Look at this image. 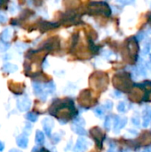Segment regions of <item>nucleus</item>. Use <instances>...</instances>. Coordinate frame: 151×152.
<instances>
[{"label": "nucleus", "instance_id": "obj_14", "mask_svg": "<svg viewBox=\"0 0 151 152\" xmlns=\"http://www.w3.org/2000/svg\"><path fill=\"white\" fill-rule=\"evenodd\" d=\"M4 148H5V144L2 142H0V151H3Z\"/></svg>", "mask_w": 151, "mask_h": 152}, {"label": "nucleus", "instance_id": "obj_17", "mask_svg": "<svg viewBox=\"0 0 151 152\" xmlns=\"http://www.w3.org/2000/svg\"><path fill=\"white\" fill-rule=\"evenodd\" d=\"M142 152H151V151H150V149H144Z\"/></svg>", "mask_w": 151, "mask_h": 152}, {"label": "nucleus", "instance_id": "obj_2", "mask_svg": "<svg viewBox=\"0 0 151 152\" xmlns=\"http://www.w3.org/2000/svg\"><path fill=\"white\" fill-rule=\"evenodd\" d=\"M127 123V118H123V119H120L119 118H118V120L115 121V132L118 133L120 129L126 125Z\"/></svg>", "mask_w": 151, "mask_h": 152}, {"label": "nucleus", "instance_id": "obj_8", "mask_svg": "<svg viewBox=\"0 0 151 152\" xmlns=\"http://www.w3.org/2000/svg\"><path fill=\"white\" fill-rule=\"evenodd\" d=\"M118 110L120 112H124L125 111V103L124 102H120L118 106Z\"/></svg>", "mask_w": 151, "mask_h": 152}, {"label": "nucleus", "instance_id": "obj_5", "mask_svg": "<svg viewBox=\"0 0 151 152\" xmlns=\"http://www.w3.org/2000/svg\"><path fill=\"white\" fill-rule=\"evenodd\" d=\"M86 147H87V145H86V142H85V140H79V141H78V143L77 144L76 149L79 148V149H81L80 152H83V151H85V149H86Z\"/></svg>", "mask_w": 151, "mask_h": 152}, {"label": "nucleus", "instance_id": "obj_11", "mask_svg": "<svg viewBox=\"0 0 151 152\" xmlns=\"http://www.w3.org/2000/svg\"><path fill=\"white\" fill-rule=\"evenodd\" d=\"M132 122H133V124H134L137 126L140 125V118H137V116H134V118H132Z\"/></svg>", "mask_w": 151, "mask_h": 152}, {"label": "nucleus", "instance_id": "obj_19", "mask_svg": "<svg viewBox=\"0 0 151 152\" xmlns=\"http://www.w3.org/2000/svg\"><path fill=\"white\" fill-rule=\"evenodd\" d=\"M10 152H20V151H19V150H15V149H14V150H12V151H10Z\"/></svg>", "mask_w": 151, "mask_h": 152}, {"label": "nucleus", "instance_id": "obj_21", "mask_svg": "<svg viewBox=\"0 0 151 152\" xmlns=\"http://www.w3.org/2000/svg\"><path fill=\"white\" fill-rule=\"evenodd\" d=\"M150 151H151V149H150Z\"/></svg>", "mask_w": 151, "mask_h": 152}, {"label": "nucleus", "instance_id": "obj_13", "mask_svg": "<svg viewBox=\"0 0 151 152\" xmlns=\"http://www.w3.org/2000/svg\"><path fill=\"white\" fill-rule=\"evenodd\" d=\"M95 111H96V113H97L98 115H102V113H103V111H102V110H101L100 108L96 109V110H95Z\"/></svg>", "mask_w": 151, "mask_h": 152}, {"label": "nucleus", "instance_id": "obj_4", "mask_svg": "<svg viewBox=\"0 0 151 152\" xmlns=\"http://www.w3.org/2000/svg\"><path fill=\"white\" fill-rule=\"evenodd\" d=\"M151 49V39H148L145 44H144V47L141 51L142 55H147Z\"/></svg>", "mask_w": 151, "mask_h": 152}, {"label": "nucleus", "instance_id": "obj_3", "mask_svg": "<svg viewBox=\"0 0 151 152\" xmlns=\"http://www.w3.org/2000/svg\"><path fill=\"white\" fill-rule=\"evenodd\" d=\"M17 143H18V145L20 148H26L27 145H28V139H27V137L23 136V135L20 136L17 139Z\"/></svg>", "mask_w": 151, "mask_h": 152}, {"label": "nucleus", "instance_id": "obj_7", "mask_svg": "<svg viewBox=\"0 0 151 152\" xmlns=\"http://www.w3.org/2000/svg\"><path fill=\"white\" fill-rule=\"evenodd\" d=\"M149 118H148V113H147V116L146 115H144V116H143V127H148V125H149Z\"/></svg>", "mask_w": 151, "mask_h": 152}, {"label": "nucleus", "instance_id": "obj_9", "mask_svg": "<svg viewBox=\"0 0 151 152\" xmlns=\"http://www.w3.org/2000/svg\"><path fill=\"white\" fill-rule=\"evenodd\" d=\"M27 118H28L29 120L35 122V121L37 120V118H38V116H37V115H35L34 113H30V114H29V115L27 116Z\"/></svg>", "mask_w": 151, "mask_h": 152}, {"label": "nucleus", "instance_id": "obj_12", "mask_svg": "<svg viewBox=\"0 0 151 152\" xmlns=\"http://www.w3.org/2000/svg\"><path fill=\"white\" fill-rule=\"evenodd\" d=\"M105 126H106L107 129H109V127H110V118H109V116H108V118H106Z\"/></svg>", "mask_w": 151, "mask_h": 152}, {"label": "nucleus", "instance_id": "obj_6", "mask_svg": "<svg viewBox=\"0 0 151 152\" xmlns=\"http://www.w3.org/2000/svg\"><path fill=\"white\" fill-rule=\"evenodd\" d=\"M44 134H43V133L42 132H40V131H38V133H37V136H36V140H37V142H38V143H42V142H44Z\"/></svg>", "mask_w": 151, "mask_h": 152}, {"label": "nucleus", "instance_id": "obj_15", "mask_svg": "<svg viewBox=\"0 0 151 152\" xmlns=\"http://www.w3.org/2000/svg\"><path fill=\"white\" fill-rule=\"evenodd\" d=\"M146 66L149 68V71H151V62H148L147 64H146Z\"/></svg>", "mask_w": 151, "mask_h": 152}, {"label": "nucleus", "instance_id": "obj_18", "mask_svg": "<svg viewBox=\"0 0 151 152\" xmlns=\"http://www.w3.org/2000/svg\"><path fill=\"white\" fill-rule=\"evenodd\" d=\"M148 21H149L151 22V13H150V14H148Z\"/></svg>", "mask_w": 151, "mask_h": 152}, {"label": "nucleus", "instance_id": "obj_10", "mask_svg": "<svg viewBox=\"0 0 151 152\" xmlns=\"http://www.w3.org/2000/svg\"><path fill=\"white\" fill-rule=\"evenodd\" d=\"M143 38H144V33L142 31L139 32L137 34V41H141Z\"/></svg>", "mask_w": 151, "mask_h": 152}, {"label": "nucleus", "instance_id": "obj_16", "mask_svg": "<svg viewBox=\"0 0 151 152\" xmlns=\"http://www.w3.org/2000/svg\"><path fill=\"white\" fill-rule=\"evenodd\" d=\"M147 113H148V118H151V110L148 109V112H147Z\"/></svg>", "mask_w": 151, "mask_h": 152}, {"label": "nucleus", "instance_id": "obj_20", "mask_svg": "<svg viewBox=\"0 0 151 152\" xmlns=\"http://www.w3.org/2000/svg\"><path fill=\"white\" fill-rule=\"evenodd\" d=\"M109 152H115V151H114V149H110Z\"/></svg>", "mask_w": 151, "mask_h": 152}, {"label": "nucleus", "instance_id": "obj_1", "mask_svg": "<svg viewBox=\"0 0 151 152\" xmlns=\"http://www.w3.org/2000/svg\"><path fill=\"white\" fill-rule=\"evenodd\" d=\"M126 73L119 74L118 76H115L114 77V85L115 87H118L121 90H128L132 84H131V80H130V76L128 75L126 77H124Z\"/></svg>", "mask_w": 151, "mask_h": 152}]
</instances>
